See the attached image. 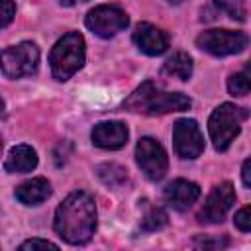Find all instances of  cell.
Wrapping results in <instances>:
<instances>
[{"instance_id":"2e32d148","label":"cell","mask_w":251,"mask_h":251,"mask_svg":"<svg viewBox=\"0 0 251 251\" xmlns=\"http://www.w3.org/2000/svg\"><path fill=\"white\" fill-rule=\"evenodd\" d=\"M163 71H165L167 75L178 78V80H188L190 75H192V59H190L188 53L178 51V53H175L173 57L167 59Z\"/></svg>"},{"instance_id":"f1b7e54d","label":"cell","mask_w":251,"mask_h":251,"mask_svg":"<svg viewBox=\"0 0 251 251\" xmlns=\"http://www.w3.org/2000/svg\"><path fill=\"white\" fill-rule=\"evenodd\" d=\"M0 153H2V139H0Z\"/></svg>"},{"instance_id":"8992f818","label":"cell","mask_w":251,"mask_h":251,"mask_svg":"<svg viewBox=\"0 0 251 251\" xmlns=\"http://www.w3.org/2000/svg\"><path fill=\"white\" fill-rule=\"evenodd\" d=\"M249 43L247 33L235 29H206L196 37V45L216 57L241 53Z\"/></svg>"},{"instance_id":"484cf974","label":"cell","mask_w":251,"mask_h":251,"mask_svg":"<svg viewBox=\"0 0 251 251\" xmlns=\"http://www.w3.org/2000/svg\"><path fill=\"white\" fill-rule=\"evenodd\" d=\"M80 2H86V0H61L63 6H75V4H80Z\"/></svg>"},{"instance_id":"7c38bea8","label":"cell","mask_w":251,"mask_h":251,"mask_svg":"<svg viewBox=\"0 0 251 251\" xmlns=\"http://www.w3.org/2000/svg\"><path fill=\"white\" fill-rule=\"evenodd\" d=\"M127 127L122 122H100L92 127V143L100 149H122L127 143Z\"/></svg>"},{"instance_id":"3957f363","label":"cell","mask_w":251,"mask_h":251,"mask_svg":"<svg viewBox=\"0 0 251 251\" xmlns=\"http://www.w3.org/2000/svg\"><path fill=\"white\" fill-rule=\"evenodd\" d=\"M84 37L78 31H69L65 33L51 49L49 53V63H51V73L57 80L65 82L69 80L82 65L86 59V49H84Z\"/></svg>"},{"instance_id":"ac0fdd59","label":"cell","mask_w":251,"mask_h":251,"mask_svg":"<svg viewBox=\"0 0 251 251\" xmlns=\"http://www.w3.org/2000/svg\"><path fill=\"white\" fill-rule=\"evenodd\" d=\"M167 220H169V216H167V212L163 210V208H159V206H147L145 208V214L141 216V229L143 231H157V229H161V227H165L167 226Z\"/></svg>"},{"instance_id":"30bf717a","label":"cell","mask_w":251,"mask_h":251,"mask_svg":"<svg viewBox=\"0 0 251 251\" xmlns=\"http://www.w3.org/2000/svg\"><path fill=\"white\" fill-rule=\"evenodd\" d=\"M235 202V190L231 182H220L212 188V192L208 194L202 210L198 212V222L202 224H220L226 214L231 210Z\"/></svg>"},{"instance_id":"9a60e30c","label":"cell","mask_w":251,"mask_h":251,"mask_svg":"<svg viewBox=\"0 0 251 251\" xmlns=\"http://www.w3.org/2000/svg\"><path fill=\"white\" fill-rule=\"evenodd\" d=\"M37 167V153L31 145H16L4 161L6 173H29Z\"/></svg>"},{"instance_id":"5bb4252c","label":"cell","mask_w":251,"mask_h":251,"mask_svg":"<svg viewBox=\"0 0 251 251\" xmlns=\"http://www.w3.org/2000/svg\"><path fill=\"white\" fill-rule=\"evenodd\" d=\"M16 198L24 204V206H37L41 202H45L49 196H51V184L47 178L43 176H35V178H29L25 182H22L18 188H16Z\"/></svg>"},{"instance_id":"4fadbf2b","label":"cell","mask_w":251,"mask_h":251,"mask_svg":"<svg viewBox=\"0 0 251 251\" xmlns=\"http://www.w3.org/2000/svg\"><path fill=\"white\" fill-rule=\"evenodd\" d=\"M200 198V186L186 178H176L165 188V200L171 208L184 212Z\"/></svg>"},{"instance_id":"9c48e42d","label":"cell","mask_w":251,"mask_h":251,"mask_svg":"<svg viewBox=\"0 0 251 251\" xmlns=\"http://www.w3.org/2000/svg\"><path fill=\"white\" fill-rule=\"evenodd\" d=\"M175 151L180 159H196L204 151V135L196 120L182 118L173 127Z\"/></svg>"},{"instance_id":"7402d4cb","label":"cell","mask_w":251,"mask_h":251,"mask_svg":"<svg viewBox=\"0 0 251 251\" xmlns=\"http://www.w3.org/2000/svg\"><path fill=\"white\" fill-rule=\"evenodd\" d=\"M235 226H237V229H241L243 233H247V231L251 229V208H249V206L241 208V210L235 214Z\"/></svg>"},{"instance_id":"52a82bcc","label":"cell","mask_w":251,"mask_h":251,"mask_svg":"<svg viewBox=\"0 0 251 251\" xmlns=\"http://www.w3.org/2000/svg\"><path fill=\"white\" fill-rule=\"evenodd\" d=\"M84 24L86 27L100 35V37H112L116 33H120L122 29L127 27L129 24V18L127 14L118 8V6H112V4H100L96 8H92L86 18H84Z\"/></svg>"},{"instance_id":"44dd1931","label":"cell","mask_w":251,"mask_h":251,"mask_svg":"<svg viewBox=\"0 0 251 251\" xmlns=\"http://www.w3.org/2000/svg\"><path fill=\"white\" fill-rule=\"evenodd\" d=\"M16 16V4L14 0H0V29L12 24Z\"/></svg>"},{"instance_id":"cb8c5ba5","label":"cell","mask_w":251,"mask_h":251,"mask_svg":"<svg viewBox=\"0 0 251 251\" xmlns=\"http://www.w3.org/2000/svg\"><path fill=\"white\" fill-rule=\"evenodd\" d=\"M198 247H226L227 245V239H202V241H196Z\"/></svg>"},{"instance_id":"603a6c76","label":"cell","mask_w":251,"mask_h":251,"mask_svg":"<svg viewBox=\"0 0 251 251\" xmlns=\"http://www.w3.org/2000/svg\"><path fill=\"white\" fill-rule=\"evenodd\" d=\"M20 249H59V245L49 239H27L20 245Z\"/></svg>"},{"instance_id":"d6986e66","label":"cell","mask_w":251,"mask_h":251,"mask_svg":"<svg viewBox=\"0 0 251 251\" xmlns=\"http://www.w3.org/2000/svg\"><path fill=\"white\" fill-rule=\"evenodd\" d=\"M214 4L227 14L231 20L245 22L247 20V2L245 0H214Z\"/></svg>"},{"instance_id":"4316f807","label":"cell","mask_w":251,"mask_h":251,"mask_svg":"<svg viewBox=\"0 0 251 251\" xmlns=\"http://www.w3.org/2000/svg\"><path fill=\"white\" fill-rule=\"evenodd\" d=\"M4 108H6V104H4V100L0 98V114H4Z\"/></svg>"},{"instance_id":"6da1fadb","label":"cell","mask_w":251,"mask_h":251,"mask_svg":"<svg viewBox=\"0 0 251 251\" xmlns=\"http://www.w3.org/2000/svg\"><path fill=\"white\" fill-rule=\"evenodd\" d=\"M55 231L71 245H84L96 231V204L88 192H71L57 208Z\"/></svg>"},{"instance_id":"277c9868","label":"cell","mask_w":251,"mask_h":251,"mask_svg":"<svg viewBox=\"0 0 251 251\" xmlns=\"http://www.w3.org/2000/svg\"><path fill=\"white\" fill-rule=\"evenodd\" d=\"M249 112L245 108H239L235 104H220L210 120H208V131H210V137L214 141V147L218 151H226L231 141L239 135L241 131V124L247 120Z\"/></svg>"},{"instance_id":"83f0119b","label":"cell","mask_w":251,"mask_h":251,"mask_svg":"<svg viewBox=\"0 0 251 251\" xmlns=\"http://www.w3.org/2000/svg\"><path fill=\"white\" fill-rule=\"evenodd\" d=\"M167 2H171V4H180L182 0H167Z\"/></svg>"},{"instance_id":"8fae6325","label":"cell","mask_w":251,"mask_h":251,"mask_svg":"<svg viewBox=\"0 0 251 251\" xmlns=\"http://www.w3.org/2000/svg\"><path fill=\"white\" fill-rule=\"evenodd\" d=\"M133 43L137 45V49L149 57H155V55H161L167 51L169 47V37L167 33L149 24V22H141L135 25V31H133Z\"/></svg>"},{"instance_id":"d4e9b609","label":"cell","mask_w":251,"mask_h":251,"mask_svg":"<svg viewBox=\"0 0 251 251\" xmlns=\"http://www.w3.org/2000/svg\"><path fill=\"white\" fill-rule=\"evenodd\" d=\"M249 167H251V161L245 159L243 161V169H241V178H243V184L249 188L251 186V176H249Z\"/></svg>"},{"instance_id":"ba28073f","label":"cell","mask_w":251,"mask_h":251,"mask_svg":"<svg viewBox=\"0 0 251 251\" xmlns=\"http://www.w3.org/2000/svg\"><path fill=\"white\" fill-rule=\"evenodd\" d=\"M135 161L149 180H161L169 169V157L163 145L153 137H141L135 145Z\"/></svg>"},{"instance_id":"7a4b0ae2","label":"cell","mask_w":251,"mask_h":251,"mask_svg":"<svg viewBox=\"0 0 251 251\" xmlns=\"http://www.w3.org/2000/svg\"><path fill=\"white\" fill-rule=\"evenodd\" d=\"M192 106V100L182 94V92H167L159 88L153 80L141 82L129 98L124 102V108L129 112L137 114H147V116H163L171 112H182Z\"/></svg>"},{"instance_id":"ffe728a7","label":"cell","mask_w":251,"mask_h":251,"mask_svg":"<svg viewBox=\"0 0 251 251\" xmlns=\"http://www.w3.org/2000/svg\"><path fill=\"white\" fill-rule=\"evenodd\" d=\"M227 90L233 96H245L249 92V78L247 73H235L227 78Z\"/></svg>"},{"instance_id":"e0dca14e","label":"cell","mask_w":251,"mask_h":251,"mask_svg":"<svg viewBox=\"0 0 251 251\" xmlns=\"http://www.w3.org/2000/svg\"><path fill=\"white\" fill-rule=\"evenodd\" d=\"M98 176L104 184L112 186V188H118L122 186L126 180H127V171L116 163H104L98 167Z\"/></svg>"},{"instance_id":"5b68a950","label":"cell","mask_w":251,"mask_h":251,"mask_svg":"<svg viewBox=\"0 0 251 251\" xmlns=\"http://www.w3.org/2000/svg\"><path fill=\"white\" fill-rule=\"evenodd\" d=\"M39 49L31 41H22L18 45L6 47L0 53V69L8 78L29 76L37 71Z\"/></svg>"}]
</instances>
